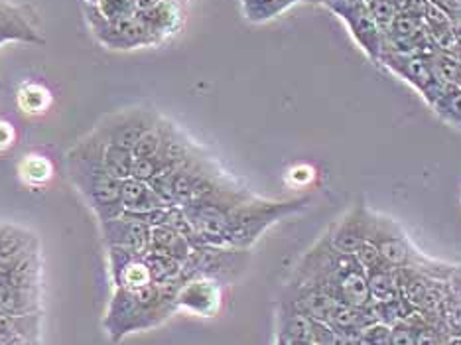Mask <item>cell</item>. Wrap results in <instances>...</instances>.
Returning a JSON list of instances; mask_svg holds the SVG:
<instances>
[{
    "mask_svg": "<svg viewBox=\"0 0 461 345\" xmlns=\"http://www.w3.org/2000/svg\"><path fill=\"white\" fill-rule=\"evenodd\" d=\"M104 142L91 134L79 141L68 152V176L76 190L86 197V202L97 213L99 222L122 213L121 187L122 182L111 176L103 164Z\"/></svg>",
    "mask_w": 461,
    "mask_h": 345,
    "instance_id": "obj_1",
    "label": "cell"
},
{
    "mask_svg": "<svg viewBox=\"0 0 461 345\" xmlns=\"http://www.w3.org/2000/svg\"><path fill=\"white\" fill-rule=\"evenodd\" d=\"M310 202V195L292 197V200L282 202H270L260 200V197H255L250 194L243 202H239L227 209V247L250 249L270 225H275L280 219H285L288 215L302 212V209L308 207Z\"/></svg>",
    "mask_w": 461,
    "mask_h": 345,
    "instance_id": "obj_2",
    "label": "cell"
},
{
    "mask_svg": "<svg viewBox=\"0 0 461 345\" xmlns=\"http://www.w3.org/2000/svg\"><path fill=\"white\" fill-rule=\"evenodd\" d=\"M369 243L379 249L383 259L393 268L414 270V273H422L438 280H447V277L452 275V270L456 267L424 255L422 250L412 243V239L408 237L401 223L376 212H373L371 217Z\"/></svg>",
    "mask_w": 461,
    "mask_h": 345,
    "instance_id": "obj_3",
    "label": "cell"
},
{
    "mask_svg": "<svg viewBox=\"0 0 461 345\" xmlns=\"http://www.w3.org/2000/svg\"><path fill=\"white\" fill-rule=\"evenodd\" d=\"M83 13H86L93 36H95L104 48L136 50L158 44L156 38L150 34V30L146 28L140 14L124 20H109L99 13L95 3H89V0L83 3Z\"/></svg>",
    "mask_w": 461,
    "mask_h": 345,
    "instance_id": "obj_4",
    "label": "cell"
},
{
    "mask_svg": "<svg viewBox=\"0 0 461 345\" xmlns=\"http://www.w3.org/2000/svg\"><path fill=\"white\" fill-rule=\"evenodd\" d=\"M249 257V249L197 245L184 263V277H207L229 285L247 268Z\"/></svg>",
    "mask_w": 461,
    "mask_h": 345,
    "instance_id": "obj_5",
    "label": "cell"
},
{
    "mask_svg": "<svg viewBox=\"0 0 461 345\" xmlns=\"http://www.w3.org/2000/svg\"><path fill=\"white\" fill-rule=\"evenodd\" d=\"M323 6L343 20L359 48L373 64H379L384 51V32L373 20L365 0H326Z\"/></svg>",
    "mask_w": 461,
    "mask_h": 345,
    "instance_id": "obj_6",
    "label": "cell"
},
{
    "mask_svg": "<svg viewBox=\"0 0 461 345\" xmlns=\"http://www.w3.org/2000/svg\"><path fill=\"white\" fill-rule=\"evenodd\" d=\"M379 64L391 73H394L396 77L404 79L408 86H412L424 97L429 107H432L438 97L442 95V91L446 89V83L439 81L432 64H429L428 51H420V54L383 51Z\"/></svg>",
    "mask_w": 461,
    "mask_h": 345,
    "instance_id": "obj_7",
    "label": "cell"
},
{
    "mask_svg": "<svg viewBox=\"0 0 461 345\" xmlns=\"http://www.w3.org/2000/svg\"><path fill=\"white\" fill-rule=\"evenodd\" d=\"M160 121V114L150 109H127L101 123L95 129L97 137L107 144H119L124 149H134L146 132H149L156 123Z\"/></svg>",
    "mask_w": 461,
    "mask_h": 345,
    "instance_id": "obj_8",
    "label": "cell"
},
{
    "mask_svg": "<svg viewBox=\"0 0 461 345\" xmlns=\"http://www.w3.org/2000/svg\"><path fill=\"white\" fill-rule=\"evenodd\" d=\"M221 282L207 277H190L176 292V310H185L199 318H213L221 310Z\"/></svg>",
    "mask_w": 461,
    "mask_h": 345,
    "instance_id": "obj_9",
    "label": "cell"
},
{
    "mask_svg": "<svg viewBox=\"0 0 461 345\" xmlns=\"http://www.w3.org/2000/svg\"><path fill=\"white\" fill-rule=\"evenodd\" d=\"M101 229L109 247L122 249L134 257H144L150 250L152 227L129 213L103 219Z\"/></svg>",
    "mask_w": 461,
    "mask_h": 345,
    "instance_id": "obj_10",
    "label": "cell"
},
{
    "mask_svg": "<svg viewBox=\"0 0 461 345\" xmlns=\"http://www.w3.org/2000/svg\"><path fill=\"white\" fill-rule=\"evenodd\" d=\"M436 50L422 18L408 14L404 10L398 13L393 24L384 32V51L398 54H420V51Z\"/></svg>",
    "mask_w": 461,
    "mask_h": 345,
    "instance_id": "obj_11",
    "label": "cell"
},
{
    "mask_svg": "<svg viewBox=\"0 0 461 345\" xmlns=\"http://www.w3.org/2000/svg\"><path fill=\"white\" fill-rule=\"evenodd\" d=\"M371 217L373 209L366 205H355L349 213H345L341 222L331 227L328 233L333 249H338L339 253L345 255H355L357 249L365 243H369V233H371Z\"/></svg>",
    "mask_w": 461,
    "mask_h": 345,
    "instance_id": "obj_12",
    "label": "cell"
},
{
    "mask_svg": "<svg viewBox=\"0 0 461 345\" xmlns=\"http://www.w3.org/2000/svg\"><path fill=\"white\" fill-rule=\"evenodd\" d=\"M6 41H20V44L30 46L46 44L26 8L0 0V46Z\"/></svg>",
    "mask_w": 461,
    "mask_h": 345,
    "instance_id": "obj_13",
    "label": "cell"
},
{
    "mask_svg": "<svg viewBox=\"0 0 461 345\" xmlns=\"http://www.w3.org/2000/svg\"><path fill=\"white\" fill-rule=\"evenodd\" d=\"M139 14L158 44L167 36L176 34L182 24V10L176 0H150L140 6Z\"/></svg>",
    "mask_w": 461,
    "mask_h": 345,
    "instance_id": "obj_14",
    "label": "cell"
},
{
    "mask_svg": "<svg viewBox=\"0 0 461 345\" xmlns=\"http://www.w3.org/2000/svg\"><path fill=\"white\" fill-rule=\"evenodd\" d=\"M121 204H122V213H146V212H152V209L172 207L152 190V186L149 182L134 180V177L122 180Z\"/></svg>",
    "mask_w": 461,
    "mask_h": 345,
    "instance_id": "obj_15",
    "label": "cell"
},
{
    "mask_svg": "<svg viewBox=\"0 0 461 345\" xmlns=\"http://www.w3.org/2000/svg\"><path fill=\"white\" fill-rule=\"evenodd\" d=\"M194 245L187 241L184 235L176 232L170 225H156L152 227V235H150V250L152 253H160L174 257L177 260L185 263L187 257L192 255Z\"/></svg>",
    "mask_w": 461,
    "mask_h": 345,
    "instance_id": "obj_16",
    "label": "cell"
},
{
    "mask_svg": "<svg viewBox=\"0 0 461 345\" xmlns=\"http://www.w3.org/2000/svg\"><path fill=\"white\" fill-rule=\"evenodd\" d=\"M32 243V235L18 227H0V273H8L20 259L26 257V249Z\"/></svg>",
    "mask_w": 461,
    "mask_h": 345,
    "instance_id": "obj_17",
    "label": "cell"
},
{
    "mask_svg": "<svg viewBox=\"0 0 461 345\" xmlns=\"http://www.w3.org/2000/svg\"><path fill=\"white\" fill-rule=\"evenodd\" d=\"M375 322H379V320H376L371 304L359 308V306H349V304H343V302H339L338 308L333 310L328 323L333 330L361 333L366 326H371V323H375Z\"/></svg>",
    "mask_w": 461,
    "mask_h": 345,
    "instance_id": "obj_18",
    "label": "cell"
},
{
    "mask_svg": "<svg viewBox=\"0 0 461 345\" xmlns=\"http://www.w3.org/2000/svg\"><path fill=\"white\" fill-rule=\"evenodd\" d=\"M144 263L150 270V278L156 286H170V285H182L185 280L184 277V263L174 257L160 255V253H149L144 255Z\"/></svg>",
    "mask_w": 461,
    "mask_h": 345,
    "instance_id": "obj_19",
    "label": "cell"
},
{
    "mask_svg": "<svg viewBox=\"0 0 461 345\" xmlns=\"http://www.w3.org/2000/svg\"><path fill=\"white\" fill-rule=\"evenodd\" d=\"M298 3H310V0H240V10L249 23L265 24Z\"/></svg>",
    "mask_w": 461,
    "mask_h": 345,
    "instance_id": "obj_20",
    "label": "cell"
},
{
    "mask_svg": "<svg viewBox=\"0 0 461 345\" xmlns=\"http://www.w3.org/2000/svg\"><path fill=\"white\" fill-rule=\"evenodd\" d=\"M51 101H54V97H51L50 89L36 81L23 83L16 93L18 109L24 114H28V117H38V114H44L51 107Z\"/></svg>",
    "mask_w": 461,
    "mask_h": 345,
    "instance_id": "obj_21",
    "label": "cell"
},
{
    "mask_svg": "<svg viewBox=\"0 0 461 345\" xmlns=\"http://www.w3.org/2000/svg\"><path fill=\"white\" fill-rule=\"evenodd\" d=\"M16 172L23 184H26L28 187H41L54 177V164H51L48 156L26 154L18 162Z\"/></svg>",
    "mask_w": 461,
    "mask_h": 345,
    "instance_id": "obj_22",
    "label": "cell"
},
{
    "mask_svg": "<svg viewBox=\"0 0 461 345\" xmlns=\"http://www.w3.org/2000/svg\"><path fill=\"white\" fill-rule=\"evenodd\" d=\"M366 286H369L371 302H391L402 296L401 286H398L396 268L393 267L366 273Z\"/></svg>",
    "mask_w": 461,
    "mask_h": 345,
    "instance_id": "obj_23",
    "label": "cell"
},
{
    "mask_svg": "<svg viewBox=\"0 0 461 345\" xmlns=\"http://www.w3.org/2000/svg\"><path fill=\"white\" fill-rule=\"evenodd\" d=\"M103 164L111 176L117 177V180H129L132 176V164L134 156L131 149H124L119 144H107L104 142L103 149Z\"/></svg>",
    "mask_w": 461,
    "mask_h": 345,
    "instance_id": "obj_24",
    "label": "cell"
},
{
    "mask_svg": "<svg viewBox=\"0 0 461 345\" xmlns=\"http://www.w3.org/2000/svg\"><path fill=\"white\" fill-rule=\"evenodd\" d=\"M429 64H432L436 76L446 86H459L461 83V59L452 50H432L428 51Z\"/></svg>",
    "mask_w": 461,
    "mask_h": 345,
    "instance_id": "obj_25",
    "label": "cell"
},
{
    "mask_svg": "<svg viewBox=\"0 0 461 345\" xmlns=\"http://www.w3.org/2000/svg\"><path fill=\"white\" fill-rule=\"evenodd\" d=\"M113 280H114V286L129 288V290H139L152 282L150 270L144 263V257H132L131 260H127L119 273L113 275Z\"/></svg>",
    "mask_w": 461,
    "mask_h": 345,
    "instance_id": "obj_26",
    "label": "cell"
},
{
    "mask_svg": "<svg viewBox=\"0 0 461 345\" xmlns=\"http://www.w3.org/2000/svg\"><path fill=\"white\" fill-rule=\"evenodd\" d=\"M432 111L444 123L452 124L456 129H461V87L459 86H446L442 95L432 104Z\"/></svg>",
    "mask_w": 461,
    "mask_h": 345,
    "instance_id": "obj_27",
    "label": "cell"
},
{
    "mask_svg": "<svg viewBox=\"0 0 461 345\" xmlns=\"http://www.w3.org/2000/svg\"><path fill=\"white\" fill-rule=\"evenodd\" d=\"M411 320L414 326L416 345H447V341L452 340V336H449L446 330L434 326V323H429L418 312L412 313Z\"/></svg>",
    "mask_w": 461,
    "mask_h": 345,
    "instance_id": "obj_28",
    "label": "cell"
},
{
    "mask_svg": "<svg viewBox=\"0 0 461 345\" xmlns=\"http://www.w3.org/2000/svg\"><path fill=\"white\" fill-rule=\"evenodd\" d=\"M95 3L99 13L109 20L134 18L140 13V0H89Z\"/></svg>",
    "mask_w": 461,
    "mask_h": 345,
    "instance_id": "obj_29",
    "label": "cell"
},
{
    "mask_svg": "<svg viewBox=\"0 0 461 345\" xmlns=\"http://www.w3.org/2000/svg\"><path fill=\"white\" fill-rule=\"evenodd\" d=\"M366 8H369V13L373 16V20L383 32L389 30V26L393 24V20L398 16L402 8V0H365Z\"/></svg>",
    "mask_w": 461,
    "mask_h": 345,
    "instance_id": "obj_30",
    "label": "cell"
},
{
    "mask_svg": "<svg viewBox=\"0 0 461 345\" xmlns=\"http://www.w3.org/2000/svg\"><path fill=\"white\" fill-rule=\"evenodd\" d=\"M355 259H357V263L365 270V275L371 273V270H379V268H384V267H391L383 259V255L379 253V249H376L373 243H365L363 247H359L357 253H355Z\"/></svg>",
    "mask_w": 461,
    "mask_h": 345,
    "instance_id": "obj_31",
    "label": "cell"
},
{
    "mask_svg": "<svg viewBox=\"0 0 461 345\" xmlns=\"http://www.w3.org/2000/svg\"><path fill=\"white\" fill-rule=\"evenodd\" d=\"M389 345H416L414 326H412L411 316H408L406 320H398L396 323H393Z\"/></svg>",
    "mask_w": 461,
    "mask_h": 345,
    "instance_id": "obj_32",
    "label": "cell"
},
{
    "mask_svg": "<svg viewBox=\"0 0 461 345\" xmlns=\"http://www.w3.org/2000/svg\"><path fill=\"white\" fill-rule=\"evenodd\" d=\"M389 336H391V326L383 322H375L359 333L363 345H389Z\"/></svg>",
    "mask_w": 461,
    "mask_h": 345,
    "instance_id": "obj_33",
    "label": "cell"
},
{
    "mask_svg": "<svg viewBox=\"0 0 461 345\" xmlns=\"http://www.w3.org/2000/svg\"><path fill=\"white\" fill-rule=\"evenodd\" d=\"M436 8L442 10V13L454 20V23H461V0H429Z\"/></svg>",
    "mask_w": 461,
    "mask_h": 345,
    "instance_id": "obj_34",
    "label": "cell"
},
{
    "mask_svg": "<svg viewBox=\"0 0 461 345\" xmlns=\"http://www.w3.org/2000/svg\"><path fill=\"white\" fill-rule=\"evenodd\" d=\"M14 141H16V131H14V127H13V124H10L8 121L0 119V152L8 150L10 146L14 144Z\"/></svg>",
    "mask_w": 461,
    "mask_h": 345,
    "instance_id": "obj_35",
    "label": "cell"
},
{
    "mask_svg": "<svg viewBox=\"0 0 461 345\" xmlns=\"http://www.w3.org/2000/svg\"><path fill=\"white\" fill-rule=\"evenodd\" d=\"M446 288H447V295L449 296L461 300V267L459 265H456L454 270H452V275L447 277Z\"/></svg>",
    "mask_w": 461,
    "mask_h": 345,
    "instance_id": "obj_36",
    "label": "cell"
},
{
    "mask_svg": "<svg viewBox=\"0 0 461 345\" xmlns=\"http://www.w3.org/2000/svg\"><path fill=\"white\" fill-rule=\"evenodd\" d=\"M452 51H454V54L461 59V40H459V41H456V46L452 48Z\"/></svg>",
    "mask_w": 461,
    "mask_h": 345,
    "instance_id": "obj_37",
    "label": "cell"
},
{
    "mask_svg": "<svg viewBox=\"0 0 461 345\" xmlns=\"http://www.w3.org/2000/svg\"><path fill=\"white\" fill-rule=\"evenodd\" d=\"M275 345H288V340L285 338V336H280V333H278V336H276V343Z\"/></svg>",
    "mask_w": 461,
    "mask_h": 345,
    "instance_id": "obj_38",
    "label": "cell"
},
{
    "mask_svg": "<svg viewBox=\"0 0 461 345\" xmlns=\"http://www.w3.org/2000/svg\"><path fill=\"white\" fill-rule=\"evenodd\" d=\"M456 40H461V23H456Z\"/></svg>",
    "mask_w": 461,
    "mask_h": 345,
    "instance_id": "obj_39",
    "label": "cell"
},
{
    "mask_svg": "<svg viewBox=\"0 0 461 345\" xmlns=\"http://www.w3.org/2000/svg\"><path fill=\"white\" fill-rule=\"evenodd\" d=\"M447 345H461V338H452L447 341Z\"/></svg>",
    "mask_w": 461,
    "mask_h": 345,
    "instance_id": "obj_40",
    "label": "cell"
},
{
    "mask_svg": "<svg viewBox=\"0 0 461 345\" xmlns=\"http://www.w3.org/2000/svg\"><path fill=\"white\" fill-rule=\"evenodd\" d=\"M323 3H326V0H310V5H321L323 6Z\"/></svg>",
    "mask_w": 461,
    "mask_h": 345,
    "instance_id": "obj_41",
    "label": "cell"
},
{
    "mask_svg": "<svg viewBox=\"0 0 461 345\" xmlns=\"http://www.w3.org/2000/svg\"><path fill=\"white\" fill-rule=\"evenodd\" d=\"M459 87H461V83H459Z\"/></svg>",
    "mask_w": 461,
    "mask_h": 345,
    "instance_id": "obj_42",
    "label": "cell"
},
{
    "mask_svg": "<svg viewBox=\"0 0 461 345\" xmlns=\"http://www.w3.org/2000/svg\"><path fill=\"white\" fill-rule=\"evenodd\" d=\"M402 3H404V0H402Z\"/></svg>",
    "mask_w": 461,
    "mask_h": 345,
    "instance_id": "obj_43",
    "label": "cell"
}]
</instances>
